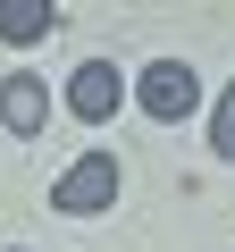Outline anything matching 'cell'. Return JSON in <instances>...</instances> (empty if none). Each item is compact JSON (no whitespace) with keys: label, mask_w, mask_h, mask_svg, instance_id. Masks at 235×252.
<instances>
[{"label":"cell","mask_w":235,"mask_h":252,"mask_svg":"<svg viewBox=\"0 0 235 252\" xmlns=\"http://www.w3.org/2000/svg\"><path fill=\"white\" fill-rule=\"evenodd\" d=\"M210 152L218 160H235V84L218 93V109H210Z\"/></svg>","instance_id":"8992f818"},{"label":"cell","mask_w":235,"mask_h":252,"mask_svg":"<svg viewBox=\"0 0 235 252\" xmlns=\"http://www.w3.org/2000/svg\"><path fill=\"white\" fill-rule=\"evenodd\" d=\"M118 202V160L109 152H84L59 185H51V210H67V219H92V210H109Z\"/></svg>","instance_id":"6da1fadb"},{"label":"cell","mask_w":235,"mask_h":252,"mask_svg":"<svg viewBox=\"0 0 235 252\" xmlns=\"http://www.w3.org/2000/svg\"><path fill=\"white\" fill-rule=\"evenodd\" d=\"M51 26H59L51 0H0V42H17V51H26V42H42Z\"/></svg>","instance_id":"5b68a950"},{"label":"cell","mask_w":235,"mask_h":252,"mask_svg":"<svg viewBox=\"0 0 235 252\" xmlns=\"http://www.w3.org/2000/svg\"><path fill=\"white\" fill-rule=\"evenodd\" d=\"M42 118H51V84L42 76H9L0 84V126L9 135H42Z\"/></svg>","instance_id":"277c9868"},{"label":"cell","mask_w":235,"mask_h":252,"mask_svg":"<svg viewBox=\"0 0 235 252\" xmlns=\"http://www.w3.org/2000/svg\"><path fill=\"white\" fill-rule=\"evenodd\" d=\"M135 101H143V118L176 126V118L202 101V84H193V67H185V59H151V67L135 76Z\"/></svg>","instance_id":"7a4b0ae2"},{"label":"cell","mask_w":235,"mask_h":252,"mask_svg":"<svg viewBox=\"0 0 235 252\" xmlns=\"http://www.w3.org/2000/svg\"><path fill=\"white\" fill-rule=\"evenodd\" d=\"M118 101H126V84H118V67H109V59H84V67L67 76V109H76L84 126L118 118Z\"/></svg>","instance_id":"3957f363"}]
</instances>
